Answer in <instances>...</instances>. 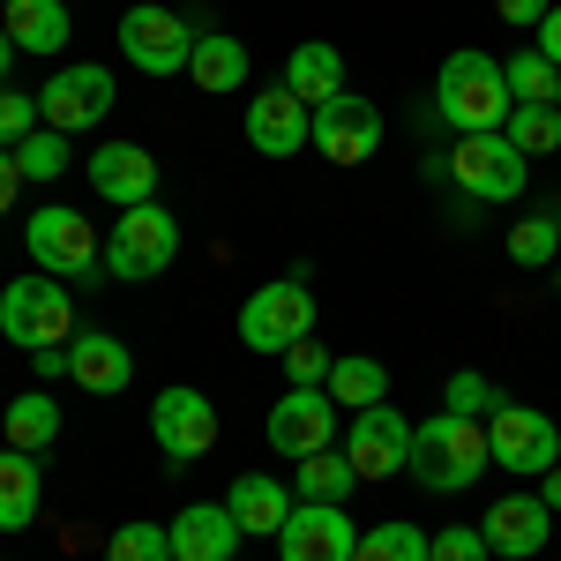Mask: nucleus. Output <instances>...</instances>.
<instances>
[{
	"mask_svg": "<svg viewBox=\"0 0 561 561\" xmlns=\"http://www.w3.org/2000/svg\"><path fill=\"white\" fill-rule=\"evenodd\" d=\"M113 68H98V60H83V68H60L53 83L38 90V121L45 128H60V135H83L98 128L105 113H113Z\"/></svg>",
	"mask_w": 561,
	"mask_h": 561,
	"instance_id": "11",
	"label": "nucleus"
},
{
	"mask_svg": "<svg viewBox=\"0 0 561 561\" xmlns=\"http://www.w3.org/2000/svg\"><path fill=\"white\" fill-rule=\"evenodd\" d=\"M165 531H173V561H232V547L248 539L225 502H187Z\"/></svg>",
	"mask_w": 561,
	"mask_h": 561,
	"instance_id": "19",
	"label": "nucleus"
},
{
	"mask_svg": "<svg viewBox=\"0 0 561 561\" xmlns=\"http://www.w3.org/2000/svg\"><path fill=\"white\" fill-rule=\"evenodd\" d=\"M330 404H352V412H367V404H389V367L382 359H367V352H345L337 367H330Z\"/></svg>",
	"mask_w": 561,
	"mask_h": 561,
	"instance_id": "27",
	"label": "nucleus"
},
{
	"mask_svg": "<svg viewBox=\"0 0 561 561\" xmlns=\"http://www.w3.org/2000/svg\"><path fill=\"white\" fill-rule=\"evenodd\" d=\"M262 442L277 449V457H314V449H337V404H330V389H285L277 404H270V420H262Z\"/></svg>",
	"mask_w": 561,
	"mask_h": 561,
	"instance_id": "9",
	"label": "nucleus"
},
{
	"mask_svg": "<svg viewBox=\"0 0 561 561\" xmlns=\"http://www.w3.org/2000/svg\"><path fill=\"white\" fill-rule=\"evenodd\" d=\"M486 449H494V465L502 472H554L561 465V427L547 412H531V404H502L494 420H486Z\"/></svg>",
	"mask_w": 561,
	"mask_h": 561,
	"instance_id": "10",
	"label": "nucleus"
},
{
	"mask_svg": "<svg viewBox=\"0 0 561 561\" xmlns=\"http://www.w3.org/2000/svg\"><path fill=\"white\" fill-rule=\"evenodd\" d=\"M105 561H173V531L165 524H121L105 539Z\"/></svg>",
	"mask_w": 561,
	"mask_h": 561,
	"instance_id": "35",
	"label": "nucleus"
},
{
	"mask_svg": "<svg viewBox=\"0 0 561 561\" xmlns=\"http://www.w3.org/2000/svg\"><path fill=\"white\" fill-rule=\"evenodd\" d=\"M539 502H547V510L561 517V465H554V472H539Z\"/></svg>",
	"mask_w": 561,
	"mask_h": 561,
	"instance_id": "43",
	"label": "nucleus"
},
{
	"mask_svg": "<svg viewBox=\"0 0 561 561\" xmlns=\"http://www.w3.org/2000/svg\"><path fill=\"white\" fill-rule=\"evenodd\" d=\"M352 561H427V531L420 524H375V531H359Z\"/></svg>",
	"mask_w": 561,
	"mask_h": 561,
	"instance_id": "32",
	"label": "nucleus"
},
{
	"mask_svg": "<svg viewBox=\"0 0 561 561\" xmlns=\"http://www.w3.org/2000/svg\"><path fill=\"white\" fill-rule=\"evenodd\" d=\"M187 83L203 90V98H225V90L248 83V45L225 38V31H203L195 53H187Z\"/></svg>",
	"mask_w": 561,
	"mask_h": 561,
	"instance_id": "24",
	"label": "nucleus"
},
{
	"mask_svg": "<svg viewBox=\"0 0 561 561\" xmlns=\"http://www.w3.org/2000/svg\"><path fill=\"white\" fill-rule=\"evenodd\" d=\"M554 255H561V217L554 210L524 217L517 232H510V262H517V270H547Z\"/></svg>",
	"mask_w": 561,
	"mask_h": 561,
	"instance_id": "33",
	"label": "nucleus"
},
{
	"mask_svg": "<svg viewBox=\"0 0 561 561\" xmlns=\"http://www.w3.org/2000/svg\"><path fill=\"white\" fill-rule=\"evenodd\" d=\"M479 531H486V547L502 561H531V554H547V539H554V510L539 494H502L479 517Z\"/></svg>",
	"mask_w": 561,
	"mask_h": 561,
	"instance_id": "16",
	"label": "nucleus"
},
{
	"mask_svg": "<svg viewBox=\"0 0 561 561\" xmlns=\"http://www.w3.org/2000/svg\"><path fill=\"white\" fill-rule=\"evenodd\" d=\"M300 337H314V293H307L300 270L277 277V285H262V293H248V307H240V345L248 352H285V345H300Z\"/></svg>",
	"mask_w": 561,
	"mask_h": 561,
	"instance_id": "6",
	"label": "nucleus"
},
{
	"mask_svg": "<svg viewBox=\"0 0 561 561\" xmlns=\"http://www.w3.org/2000/svg\"><path fill=\"white\" fill-rule=\"evenodd\" d=\"M502 404H510V397L486 382V375H472V367H457V375H449V389H442V412H465V420H494Z\"/></svg>",
	"mask_w": 561,
	"mask_h": 561,
	"instance_id": "34",
	"label": "nucleus"
},
{
	"mask_svg": "<svg viewBox=\"0 0 561 561\" xmlns=\"http://www.w3.org/2000/svg\"><path fill=\"white\" fill-rule=\"evenodd\" d=\"M434 105H442V121L457 135H502L517 98L502 83V60H486L479 45H457L442 60V76H434Z\"/></svg>",
	"mask_w": 561,
	"mask_h": 561,
	"instance_id": "2",
	"label": "nucleus"
},
{
	"mask_svg": "<svg viewBox=\"0 0 561 561\" xmlns=\"http://www.w3.org/2000/svg\"><path fill=\"white\" fill-rule=\"evenodd\" d=\"M68 375L90 389V397H121L135 382V352L113 337V330H83V337H68Z\"/></svg>",
	"mask_w": 561,
	"mask_h": 561,
	"instance_id": "20",
	"label": "nucleus"
},
{
	"mask_svg": "<svg viewBox=\"0 0 561 561\" xmlns=\"http://www.w3.org/2000/svg\"><path fill=\"white\" fill-rule=\"evenodd\" d=\"M539 53H547V60L561 68V0L547 8V23H539Z\"/></svg>",
	"mask_w": 561,
	"mask_h": 561,
	"instance_id": "41",
	"label": "nucleus"
},
{
	"mask_svg": "<svg viewBox=\"0 0 561 561\" xmlns=\"http://www.w3.org/2000/svg\"><path fill=\"white\" fill-rule=\"evenodd\" d=\"M0 31L15 38V53H60V45L76 38L68 31V0H8Z\"/></svg>",
	"mask_w": 561,
	"mask_h": 561,
	"instance_id": "22",
	"label": "nucleus"
},
{
	"mask_svg": "<svg viewBox=\"0 0 561 561\" xmlns=\"http://www.w3.org/2000/svg\"><path fill=\"white\" fill-rule=\"evenodd\" d=\"M449 180H457L472 203H517L524 180H531V158H524L510 135H457Z\"/></svg>",
	"mask_w": 561,
	"mask_h": 561,
	"instance_id": "8",
	"label": "nucleus"
},
{
	"mask_svg": "<svg viewBox=\"0 0 561 561\" xmlns=\"http://www.w3.org/2000/svg\"><path fill=\"white\" fill-rule=\"evenodd\" d=\"M554 217H561V210H554Z\"/></svg>",
	"mask_w": 561,
	"mask_h": 561,
	"instance_id": "45",
	"label": "nucleus"
},
{
	"mask_svg": "<svg viewBox=\"0 0 561 561\" xmlns=\"http://www.w3.org/2000/svg\"><path fill=\"white\" fill-rule=\"evenodd\" d=\"M502 135L517 142L524 158H554V150H561V105H510Z\"/></svg>",
	"mask_w": 561,
	"mask_h": 561,
	"instance_id": "30",
	"label": "nucleus"
},
{
	"mask_svg": "<svg viewBox=\"0 0 561 561\" xmlns=\"http://www.w3.org/2000/svg\"><path fill=\"white\" fill-rule=\"evenodd\" d=\"M225 510H232V524H240L248 539H277V531H285V517H293V494H285V479L248 472V479H232Z\"/></svg>",
	"mask_w": 561,
	"mask_h": 561,
	"instance_id": "21",
	"label": "nucleus"
},
{
	"mask_svg": "<svg viewBox=\"0 0 561 561\" xmlns=\"http://www.w3.org/2000/svg\"><path fill=\"white\" fill-rule=\"evenodd\" d=\"M38 502H45V479L31 465V449H0V531L38 524Z\"/></svg>",
	"mask_w": 561,
	"mask_h": 561,
	"instance_id": "25",
	"label": "nucleus"
},
{
	"mask_svg": "<svg viewBox=\"0 0 561 561\" xmlns=\"http://www.w3.org/2000/svg\"><path fill=\"white\" fill-rule=\"evenodd\" d=\"M277 359H285V375H293V389H322V382H330V367H337V359H330V352L314 345V337H300V345H285Z\"/></svg>",
	"mask_w": 561,
	"mask_h": 561,
	"instance_id": "38",
	"label": "nucleus"
},
{
	"mask_svg": "<svg viewBox=\"0 0 561 561\" xmlns=\"http://www.w3.org/2000/svg\"><path fill=\"white\" fill-rule=\"evenodd\" d=\"M23 248H31V262H38L45 277H83V285H90V270L105 262V240L68 203H45V210L23 217Z\"/></svg>",
	"mask_w": 561,
	"mask_h": 561,
	"instance_id": "5",
	"label": "nucleus"
},
{
	"mask_svg": "<svg viewBox=\"0 0 561 561\" xmlns=\"http://www.w3.org/2000/svg\"><path fill=\"white\" fill-rule=\"evenodd\" d=\"M15 165H23V180H60L76 165V135H60V128L23 135V142H15Z\"/></svg>",
	"mask_w": 561,
	"mask_h": 561,
	"instance_id": "31",
	"label": "nucleus"
},
{
	"mask_svg": "<svg viewBox=\"0 0 561 561\" xmlns=\"http://www.w3.org/2000/svg\"><path fill=\"white\" fill-rule=\"evenodd\" d=\"M427 561H494V547H486L479 524H442L427 539Z\"/></svg>",
	"mask_w": 561,
	"mask_h": 561,
	"instance_id": "36",
	"label": "nucleus"
},
{
	"mask_svg": "<svg viewBox=\"0 0 561 561\" xmlns=\"http://www.w3.org/2000/svg\"><path fill=\"white\" fill-rule=\"evenodd\" d=\"M345 457L359 479H397L412 465V420L397 412V404H367V412H352L345 427Z\"/></svg>",
	"mask_w": 561,
	"mask_h": 561,
	"instance_id": "13",
	"label": "nucleus"
},
{
	"mask_svg": "<svg viewBox=\"0 0 561 561\" xmlns=\"http://www.w3.org/2000/svg\"><path fill=\"white\" fill-rule=\"evenodd\" d=\"M15 195H23V165H15V150H0V217L15 210Z\"/></svg>",
	"mask_w": 561,
	"mask_h": 561,
	"instance_id": "40",
	"label": "nucleus"
},
{
	"mask_svg": "<svg viewBox=\"0 0 561 561\" xmlns=\"http://www.w3.org/2000/svg\"><path fill=\"white\" fill-rule=\"evenodd\" d=\"M352 547H359V524L345 517V502H293V517L277 531L285 561H352Z\"/></svg>",
	"mask_w": 561,
	"mask_h": 561,
	"instance_id": "15",
	"label": "nucleus"
},
{
	"mask_svg": "<svg viewBox=\"0 0 561 561\" xmlns=\"http://www.w3.org/2000/svg\"><path fill=\"white\" fill-rule=\"evenodd\" d=\"M293 486H300V502H345L352 486H359V472H352L345 449H314V457H300Z\"/></svg>",
	"mask_w": 561,
	"mask_h": 561,
	"instance_id": "29",
	"label": "nucleus"
},
{
	"mask_svg": "<svg viewBox=\"0 0 561 561\" xmlns=\"http://www.w3.org/2000/svg\"><path fill=\"white\" fill-rule=\"evenodd\" d=\"M0 337L23 352H45V345H68L76 337V300H68V285L60 277H15V285H0Z\"/></svg>",
	"mask_w": 561,
	"mask_h": 561,
	"instance_id": "3",
	"label": "nucleus"
},
{
	"mask_svg": "<svg viewBox=\"0 0 561 561\" xmlns=\"http://www.w3.org/2000/svg\"><path fill=\"white\" fill-rule=\"evenodd\" d=\"M173 255H180V217L165 203H135V210H121V225H105V270L121 285L173 270Z\"/></svg>",
	"mask_w": 561,
	"mask_h": 561,
	"instance_id": "4",
	"label": "nucleus"
},
{
	"mask_svg": "<svg viewBox=\"0 0 561 561\" xmlns=\"http://www.w3.org/2000/svg\"><path fill=\"white\" fill-rule=\"evenodd\" d=\"M248 142H255L262 158H300L307 142H314V105H300L285 83H270L248 105Z\"/></svg>",
	"mask_w": 561,
	"mask_h": 561,
	"instance_id": "17",
	"label": "nucleus"
},
{
	"mask_svg": "<svg viewBox=\"0 0 561 561\" xmlns=\"http://www.w3.org/2000/svg\"><path fill=\"white\" fill-rule=\"evenodd\" d=\"M494 8H502V23H524V31H539L554 0H494Z\"/></svg>",
	"mask_w": 561,
	"mask_h": 561,
	"instance_id": "39",
	"label": "nucleus"
},
{
	"mask_svg": "<svg viewBox=\"0 0 561 561\" xmlns=\"http://www.w3.org/2000/svg\"><path fill=\"white\" fill-rule=\"evenodd\" d=\"M195 23L173 15V8H158V0H142L121 15V60L142 68V76H187V53H195Z\"/></svg>",
	"mask_w": 561,
	"mask_h": 561,
	"instance_id": "7",
	"label": "nucleus"
},
{
	"mask_svg": "<svg viewBox=\"0 0 561 561\" xmlns=\"http://www.w3.org/2000/svg\"><path fill=\"white\" fill-rule=\"evenodd\" d=\"M502 83H510L517 105H561V68L539 53V45H524V53L502 60Z\"/></svg>",
	"mask_w": 561,
	"mask_h": 561,
	"instance_id": "28",
	"label": "nucleus"
},
{
	"mask_svg": "<svg viewBox=\"0 0 561 561\" xmlns=\"http://www.w3.org/2000/svg\"><path fill=\"white\" fill-rule=\"evenodd\" d=\"M150 442L165 449V457H180V465H195V457H210L217 449V404L203 397V389H158V404H150Z\"/></svg>",
	"mask_w": 561,
	"mask_h": 561,
	"instance_id": "12",
	"label": "nucleus"
},
{
	"mask_svg": "<svg viewBox=\"0 0 561 561\" xmlns=\"http://www.w3.org/2000/svg\"><path fill=\"white\" fill-rule=\"evenodd\" d=\"M90 187H98L105 203H121V210L158 203V158H150L142 142H98V150H90Z\"/></svg>",
	"mask_w": 561,
	"mask_h": 561,
	"instance_id": "18",
	"label": "nucleus"
},
{
	"mask_svg": "<svg viewBox=\"0 0 561 561\" xmlns=\"http://www.w3.org/2000/svg\"><path fill=\"white\" fill-rule=\"evenodd\" d=\"M285 90H293V98H300V105H330V98H337V90H345V53H337V45H293V53H285Z\"/></svg>",
	"mask_w": 561,
	"mask_h": 561,
	"instance_id": "23",
	"label": "nucleus"
},
{
	"mask_svg": "<svg viewBox=\"0 0 561 561\" xmlns=\"http://www.w3.org/2000/svg\"><path fill=\"white\" fill-rule=\"evenodd\" d=\"M31 367H38L45 382H53V375H68V345H45V352H31Z\"/></svg>",
	"mask_w": 561,
	"mask_h": 561,
	"instance_id": "42",
	"label": "nucleus"
},
{
	"mask_svg": "<svg viewBox=\"0 0 561 561\" xmlns=\"http://www.w3.org/2000/svg\"><path fill=\"white\" fill-rule=\"evenodd\" d=\"M0 434H8V449H31V457H38V449L60 442V404H53L45 389H23V397L0 412Z\"/></svg>",
	"mask_w": 561,
	"mask_h": 561,
	"instance_id": "26",
	"label": "nucleus"
},
{
	"mask_svg": "<svg viewBox=\"0 0 561 561\" xmlns=\"http://www.w3.org/2000/svg\"><path fill=\"white\" fill-rule=\"evenodd\" d=\"M45 121H38V98H23V90H8L0 83V150H15L23 135H38Z\"/></svg>",
	"mask_w": 561,
	"mask_h": 561,
	"instance_id": "37",
	"label": "nucleus"
},
{
	"mask_svg": "<svg viewBox=\"0 0 561 561\" xmlns=\"http://www.w3.org/2000/svg\"><path fill=\"white\" fill-rule=\"evenodd\" d=\"M486 465H494V449H486V420L434 412L427 427H412V465H404V472L420 479L427 494H465V486H479Z\"/></svg>",
	"mask_w": 561,
	"mask_h": 561,
	"instance_id": "1",
	"label": "nucleus"
},
{
	"mask_svg": "<svg viewBox=\"0 0 561 561\" xmlns=\"http://www.w3.org/2000/svg\"><path fill=\"white\" fill-rule=\"evenodd\" d=\"M314 150H322L330 165H367V158L382 150V105L337 90L330 105H314Z\"/></svg>",
	"mask_w": 561,
	"mask_h": 561,
	"instance_id": "14",
	"label": "nucleus"
},
{
	"mask_svg": "<svg viewBox=\"0 0 561 561\" xmlns=\"http://www.w3.org/2000/svg\"><path fill=\"white\" fill-rule=\"evenodd\" d=\"M8 68H15V38L0 31V83H8Z\"/></svg>",
	"mask_w": 561,
	"mask_h": 561,
	"instance_id": "44",
	"label": "nucleus"
}]
</instances>
